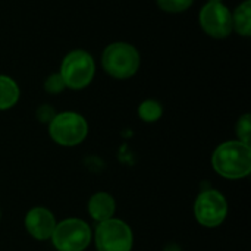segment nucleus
Here are the masks:
<instances>
[{
  "label": "nucleus",
  "mask_w": 251,
  "mask_h": 251,
  "mask_svg": "<svg viewBox=\"0 0 251 251\" xmlns=\"http://www.w3.org/2000/svg\"><path fill=\"white\" fill-rule=\"evenodd\" d=\"M201 29L213 38H226L232 32V12L224 3H207L199 15Z\"/></svg>",
  "instance_id": "8"
},
{
  "label": "nucleus",
  "mask_w": 251,
  "mask_h": 251,
  "mask_svg": "<svg viewBox=\"0 0 251 251\" xmlns=\"http://www.w3.org/2000/svg\"><path fill=\"white\" fill-rule=\"evenodd\" d=\"M235 134L238 137V141L249 144L250 146V138H251V116L249 113L240 116V119L237 121L235 125Z\"/></svg>",
  "instance_id": "15"
},
{
  "label": "nucleus",
  "mask_w": 251,
  "mask_h": 251,
  "mask_svg": "<svg viewBox=\"0 0 251 251\" xmlns=\"http://www.w3.org/2000/svg\"><path fill=\"white\" fill-rule=\"evenodd\" d=\"M163 115V107L157 100H144L140 106H138V116L141 121L144 122H156L162 118Z\"/></svg>",
  "instance_id": "13"
},
{
  "label": "nucleus",
  "mask_w": 251,
  "mask_h": 251,
  "mask_svg": "<svg viewBox=\"0 0 251 251\" xmlns=\"http://www.w3.org/2000/svg\"><path fill=\"white\" fill-rule=\"evenodd\" d=\"M232 31L243 37L251 35V0H244L232 12Z\"/></svg>",
  "instance_id": "11"
},
{
  "label": "nucleus",
  "mask_w": 251,
  "mask_h": 251,
  "mask_svg": "<svg viewBox=\"0 0 251 251\" xmlns=\"http://www.w3.org/2000/svg\"><path fill=\"white\" fill-rule=\"evenodd\" d=\"M212 166L226 179H241L251 172V149L238 140L225 141L213 151Z\"/></svg>",
  "instance_id": "1"
},
{
  "label": "nucleus",
  "mask_w": 251,
  "mask_h": 251,
  "mask_svg": "<svg viewBox=\"0 0 251 251\" xmlns=\"http://www.w3.org/2000/svg\"><path fill=\"white\" fill-rule=\"evenodd\" d=\"M194 215L200 225L216 228L222 225L228 216V201L218 190H204L196 199Z\"/></svg>",
  "instance_id": "7"
},
{
  "label": "nucleus",
  "mask_w": 251,
  "mask_h": 251,
  "mask_svg": "<svg viewBox=\"0 0 251 251\" xmlns=\"http://www.w3.org/2000/svg\"><path fill=\"white\" fill-rule=\"evenodd\" d=\"M65 88H66V85H65V82H63V79H62V76H60L59 72H57V74L49 75V76L46 78V81H44V90H46L49 94H59V93H62Z\"/></svg>",
  "instance_id": "16"
},
{
  "label": "nucleus",
  "mask_w": 251,
  "mask_h": 251,
  "mask_svg": "<svg viewBox=\"0 0 251 251\" xmlns=\"http://www.w3.org/2000/svg\"><path fill=\"white\" fill-rule=\"evenodd\" d=\"M91 241L88 224L78 218H69L59 224L51 234V243L57 251H84Z\"/></svg>",
  "instance_id": "5"
},
{
  "label": "nucleus",
  "mask_w": 251,
  "mask_h": 251,
  "mask_svg": "<svg viewBox=\"0 0 251 251\" xmlns=\"http://www.w3.org/2000/svg\"><path fill=\"white\" fill-rule=\"evenodd\" d=\"M209 3H224V0H209Z\"/></svg>",
  "instance_id": "18"
},
{
  "label": "nucleus",
  "mask_w": 251,
  "mask_h": 251,
  "mask_svg": "<svg viewBox=\"0 0 251 251\" xmlns=\"http://www.w3.org/2000/svg\"><path fill=\"white\" fill-rule=\"evenodd\" d=\"M25 229L26 232L38 241H46L51 238L56 228L54 215L46 207H34L25 215Z\"/></svg>",
  "instance_id": "9"
},
{
  "label": "nucleus",
  "mask_w": 251,
  "mask_h": 251,
  "mask_svg": "<svg viewBox=\"0 0 251 251\" xmlns=\"http://www.w3.org/2000/svg\"><path fill=\"white\" fill-rule=\"evenodd\" d=\"M59 74L66 88L82 90L88 87L94 78L96 74L94 59L85 50H72L63 57Z\"/></svg>",
  "instance_id": "3"
},
{
  "label": "nucleus",
  "mask_w": 251,
  "mask_h": 251,
  "mask_svg": "<svg viewBox=\"0 0 251 251\" xmlns=\"http://www.w3.org/2000/svg\"><path fill=\"white\" fill-rule=\"evenodd\" d=\"M156 3L166 13H182L193 6L194 0H156Z\"/></svg>",
  "instance_id": "14"
},
{
  "label": "nucleus",
  "mask_w": 251,
  "mask_h": 251,
  "mask_svg": "<svg viewBox=\"0 0 251 251\" xmlns=\"http://www.w3.org/2000/svg\"><path fill=\"white\" fill-rule=\"evenodd\" d=\"M141 59L138 50L125 41L109 44L101 54V66L107 75L116 79H128L138 72Z\"/></svg>",
  "instance_id": "2"
},
{
  "label": "nucleus",
  "mask_w": 251,
  "mask_h": 251,
  "mask_svg": "<svg viewBox=\"0 0 251 251\" xmlns=\"http://www.w3.org/2000/svg\"><path fill=\"white\" fill-rule=\"evenodd\" d=\"M50 138L63 147L81 144L88 135V124L84 116L76 112H62L49 122Z\"/></svg>",
  "instance_id": "4"
},
{
  "label": "nucleus",
  "mask_w": 251,
  "mask_h": 251,
  "mask_svg": "<svg viewBox=\"0 0 251 251\" xmlns=\"http://www.w3.org/2000/svg\"><path fill=\"white\" fill-rule=\"evenodd\" d=\"M56 116V112H54V109L51 107V106H49V104H43V106H40L38 109H37V119L40 121V122H50L53 118Z\"/></svg>",
  "instance_id": "17"
},
{
  "label": "nucleus",
  "mask_w": 251,
  "mask_h": 251,
  "mask_svg": "<svg viewBox=\"0 0 251 251\" xmlns=\"http://www.w3.org/2000/svg\"><path fill=\"white\" fill-rule=\"evenodd\" d=\"M21 91L16 81L7 75H0V110L12 109L19 100Z\"/></svg>",
  "instance_id": "12"
},
{
  "label": "nucleus",
  "mask_w": 251,
  "mask_h": 251,
  "mask_svg": "<svg viewBox=\"0 0 251 251\" xmlns=\"http://www.w3.org/2000/svg\"><path fill=\"white\" fill-rule=\"evenodd\" d=\"M94 241L97 251H131L134 235L124 221L112 218L97 225Z\"/></svg>",
  "instance_id": "6"
},
{
  "label": "nucleus",
  "mask_w": 251,
  "mask_h": 251,
  "mask_svg": "<svg viewBox=\"0 0 251 251\" xmlns=\"http://www.w3.org/2000/svg\"><path fill=\"white\" fill-rule=\"evenodd\" d=\"M88 213L90 216L97 222L101 224L104 221H109L113 218L115 212H116V203L115 199L109 194V193H96L91 196L90 201H88Z\"/></svg>",
  "instance_id": "10"
}]
</instances>
